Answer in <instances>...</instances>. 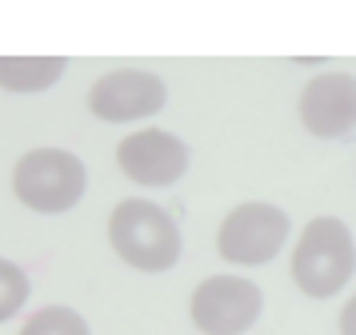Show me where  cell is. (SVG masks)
Segmentation results:
<instances>
[{"mask_svg":"<svg viewBox=\"0 0 356 335\" xmlns=\"http://www.w3.org/2000/svg\"><path fill=\"white\" fill-rule=\"evenodd\" d=\"M292 284L308 300H332L356 271V243L348 223L337 216H316L305 223L292 248Z\"/></svg>","mask_w":356,"mask_h":335,"instance_id":"1","label":"cell"},{"mask_svg":"<svg viewBox=\"0 0 356 335\" xmlns=\"http://www.w3.org/2000/svg\"><path fill=\"white\" fill-rule=\"evenodd\" d=\"M108 243L113 252L136 271L161 275V271L177 268L180 259V227L177 220L152 200H120L108 216Z\"/></svg>","mask_w":356,"mask_h":335,"instance_id":"2","label":"cell"},{"mask_svg":"<svg viewBox=\"0 0 356 335\" xmlns=\"http://www.w3.org/2000/svg\"><path fill=\"white\" fill-rule=\"evenodd\" d=\"M88 188L84 160L65 152V148H33L17 160L13 168V191L24 207L40 216H60L81 204Z\"/></svg>","mask_w":356,"mask_h":335,"instance_id":"3","label":"cell"},{"mask_svg":"<svg viewBox=\"0 0 356 335\" xmlns=\"http://www.w3.org/2000/svg\"><path fill=\"white\" fill-rule=\"evenodd\" d=\"M289 232H292V220L284 207L264 204V200H248V204H236L220 220L216 252H220V259L236 264V268H264L268 259L280 255Z\"/></svg>","mask_w":356,"mask_h":335,"instance_id":"4","label":"cell"},{"mask_svg":"<svg viewBox=\"0 0 356 335\" xmlns=\"http://www.w3.org/2000/svg\"><path fill=\"white\" fill-rule=\"evenodd\" d=\"M264 311V295L244 275H209L188 300V319L200 335H244Z\"/></svg>","mask_w":356,"mask_h":335,"instance_id":"5","label":"cell"},{"mask_svg":"<svg viewBox=\"0 0 356 335\" xmlns=\"http://www.w3.org/2000/svg\"><path fill=\"white\" fill-rule=\"evenodd\" d=\"M168 104V84L148 68H113L88 88V112L104 124H132Z\"/></svg>","mask_w":356,"mask_h":335,"instance_id":"6","label":"cell"},{"mask_svg":"<svg viewBox=\"0 0 356 335\" xmlns=\"http://www.w3.org/2000/svg\"><path fill=\"white\" fill-rule=\"evenodd\" d=\"M116 164L140 188H168L188 172V144L168 128H140L116 144Z\"/></svg>","mask_w":356,"mask_h":335,"instance_id":"7","label":"cell"},{"mask_svg":"<svg viewBox=\"0 0 356 335\" xmlns=\"http://www.w3.org/2000/svg\"><path fill=\"white\" fill-rule=\"evenodd\" d=\"M300 124L316 140H344L356 128V76L353 72H321L300 92Z\"/></svg>","mask_w":356,"mask_h":335,"instance_id":"8","label":"cell"},{"mask_svg":"<svg viewBox=\"0 0 356 335\" xmlns=\"http://www.w3.org/2000/svg\"><path fill=\"white\" fill-rule=\"evenodd\" d=\"M65 56H0V88L20 96L44 92L65 76Z\"/></svg>","mask_w":356,"mask_h":335,"instance_id":"9","label":"cell"},{"mask_svg":"<svg viewBox=\"0 0 356 335\" xmlns=\"http://www.w3.org/2000/svg\"><path fill=\"white\" fill-rule=\"evenodd\" d=\"M20 335H92V332H88V323H84L81 311H72L65 303H52V307H40L20 327Z\"/></svg>","mask_w":356,"mask_h":335,"instance_id":"10","label":"cell"},{"mask_svg":"<svg viewBox=\"0 0 356 335\" xmlns=\"http://www.w3.org/2000/svg\"><path fill=\"white\" fill-rule=\"evenodd\" d=\"M29 275L13 264V259H0V323L4 319H13L29 303Z\"/></svg>","mask_w":356,"mask_h":335,"instance_id":"11","label":"cell"},{"mask_svg":"<svg viewBox=\"0 0 356 335\" xmlns=\"http://www.w3.org/2000/svg\"><path fill=\"white\" fill-rule=\"evenodd\" d=\"M340 335H356V295L344 303V311H340Z\"/></svg>","mask_w":356,"mask_h":335,"instance_id":"12","label":"cell"}]
</instances>
